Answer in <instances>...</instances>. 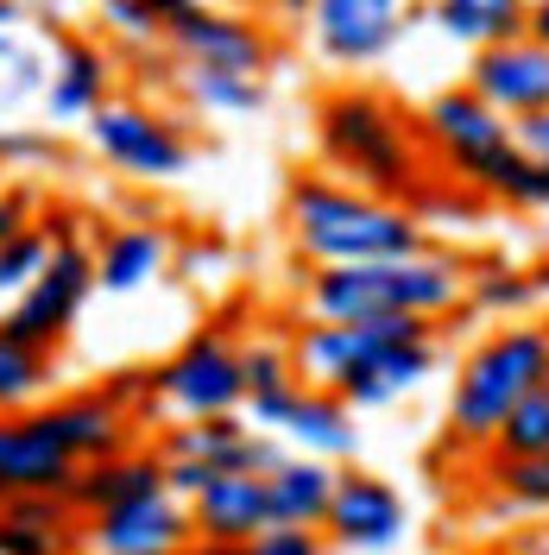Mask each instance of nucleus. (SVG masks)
<instances>
[{
	"label": "nucleus",
	"mask_w": 549,
	"mask_h": 555,
	"mask_svg": "<svg viewBox=\"0 0 549 555\" xmlns=\"http://www.w3.org/2000/svg\"><path fill=\"white\" fill-rule=\"evenodd\" d=\"M291 454H316V461H354L360 454V429H354V411L335 391H316V385H297L284 423L272 429Z\"/></svg>",
	"instance_id": "6ab92c4d"
},
{
	"label": "nucleus",
	"mask_w": 549,
	"mask_h": 555,
	"mask_svg": "<svg viewBox=\"0 0 549 555\" xmlns=\"http://www.w3.org/2000/svg\"><path fill=\"white\" fill-rule=\"evenodd\" d=\"M316 152L329 177L385 203L417 208V196L430 190V152H423L417 120L367 82H342L316 102Z\"/></svg>",
	"instance_id": "f257e3e1"
},
{
	"label": "nucleus",
	"mask_w": 549,
	"mask_h": 555,
	"mask_svg": "<svg viewBox=\"0 0 549 555\" xmlns=\"http://www.w3.org/2000/svg\"><path fill=\"white\" fill-rule=\"evenodd\" d=\"M417 133H423L430 165L448 171V183L474 190L481 203L518 208V190H524L531 158L518 152L512 120L493 114L468 82H455V89H443V95H430V107L417 114Z\"/></svg>",
	"instance_id": "20e7f679"
},
{
	"label": "nucleus",
	"mask_w": 549,
	"mask_h": 555,
	"mask_svg": "<svg viewBox=\"0 0 549 555\" xmlns=\"http://www.w3.org/2000/svg\"><path fill=\"white\" fill-rule=\"evenodd\" d=\"M524 13H531V0H430V26L448 44H468V51L518 38L524 33Z\"/></svg>",
	"instance_id": "b1692460"
},
{
	"label": "nucleus",
	"mask_w": 549,
	"mask_h": 555,
	"mask_svg": "<svg viewBox=\"0 0 549 555\" xmlns=\"http://www.w3.org/2000/svg\"><path fill=\"white\" fill-rule=\"evenodd\" d=\"M544 385V322H506L493 328L448 385V449L486 454L499 423L512 416L518 398H531Z\"/></svg>",
	"instance_id": "39448f33"
},
{
	"label": "nucleus",
	"mask_w": 549,
	"mask_h": 555,
	"mask_svg": "<svg viewBox=\"0 0 549 555\" xmlns=\"http://www.w3.org/2000/svg\"><path fill=\"white\" fill-rule=\"evenodd\" d=\"M259 7H266L272 20H309V7H316V0H259Z\"/></svg>",
	"instance_id": "58836bf2"
},
{
	"label": "nucleus",
	"mask_w": 549,
	"mask_h": 555,
	"mask_svg": "<svg viewBox=\"0 0 549 555\" xmlns=\"http://www.w3.org/2000/svg\"><path fill=\"white\" fill-rule=\"evenodd\" d=\"M537 454H549V385H537L531 398L512 404V416L499 423L486 461H537Z\"/></svg>",
	"instance_id": "7c9ffc66"
},
{
	"label": "nucleus",
	"mask_w": 549,
	"mask_h": 555,
	"mask_svg": "<svg viewBox=\"0 0 549 555\" xmlns=\"http://www.w3.org/2000/svg\"><path fill=\"white\" fill-rule=\"evenodd\" d=\"M246 555H322V530H291V524H266Z\"/></svg>",
	"instance_id": "f704fd0d"
},
{
	"label": "nucleus",
	"mask_w": 549,
	"mask_h": 555,
	"mask_svg": "<svg viewBox=\"0 0 549 555\" xmlns=\"http://www.w3.org/2000/svg\"><path fill=\"white\" fill-rule=\"evenodd\" d=\"M544 291H549V266L518 272V266L486 259V266H474V278H468V304H474V310H486V315H506V322H518V315L531 310Z\"/></svg>",
	"instance_id": "bb28decb"
},
{
	"label": "nucleus",
	"mask_w": 549,
	"mask_h": 555,
	"mask_svg": "<svg viewBox=\"0 0 549 555\" xmlns=\"http://www.w3.org/2000/svg\"><path fill=\"white\" fill-rule=\"evenodd\" d=\"M524 33H531V38L549 51V0H531V13H524Z\"/></svg>",
	"instance_id": "4c0bfd02"
},
{
	"label": "nucleus",
	"mask_w": 549,
	"mask_h": 555,
	"mask_svg": "<svg viewBox=\"0 0 549 555\" xmlns=\"http://www.w3.org/2000/svg\"><path fill=\"white\" fill-rule=\"evenodd\" d=\"M64 152H58V139L38 133V127H0V165L7 171H44V165H58Z\"/></svg>",
	"instance_id": "72a5a7b5"
},
{
	"label": "nucleus",
	"mask_w": 549,
	"mask_h": 555,
	"mask_svg": "<svg viewBox=\"0 0 549 555\" xmlns=\"http://www.w3.org/2000/svg\"><path fill=\"white\" fill-rule=\"evenodd\" d=\"M89 145L102 152V165H114L133 183H177L196 158V139L183 120L158 114L145 102H107L89 114Z\"/></svg>",
	"instance_id": "0eeeda50"
},
{
	"label": "nucleus",
	"mask_w": 549,
	"mask_h": 555,
	"mask_svg": "<svg viewBox=\"0 0 549 555\" xmlns=\"http://www.w3.org/2000/svg\"><path fill=\"white\" fill-rule=\"evenodd\" d=\"M152 492H165V454L127 449V454H107V461L76 467L69 505H76V518H102L114 505H133V499H152Z\"/></svg>",
	"instance_id": "aec40b11"
},
{
	"label": "nucleus",
	"mask_w": 549,
	"mask_h": 555,
	"mask_svg": "<svg viewBox=\"0 0 549 555\" xmlns=\"http://www.w3.org/2000/svg\"><path fill=\"white\" fill-rule=\"evenodd\" d=\"M82 537H89L95 555H171L196 543L190 505L177 492H152V499H133V505H114L102 518H82Z\"/></svg>",
	"instance_id": "ddd939ff"
},
{
	"label": "nucleus",
	"mask_w": 549,
	"mask_h": 555,
	"mask_svg": "<svg viewBox=\"0 0 549 555\" xmlns=\"http://www.w3.org/2000/svg\"><path fill=\"white\" fill-rule=\"evenodd\" d=\"M13 26H26V7L20 0H0V33H13Z\"/></svg>",
	"instance_id": "a19ab883"
},
{
	"label": "nucleus",
	"mask_w": 549,
	"mask_h": 555,
	"mask_svg": "<svg viewBox=\"0 0 549 555\" xmlns=\"http://www.w3.org/2000/svg\"><path fill=\"white\" fill-rule=\"evenodd\" d=\"M89 555H95V550H89Z\"/></svg>",
	"instance_id": "49530a36"
},
{
	"label": "nucleus",
	"mask_w": 549,
	"mask_h": 555,
	"mask_svg": "<svg viewBox=\"0 0 549 555\" xmlns=\"http://www.w3.org/2000/svg\"><path fill=\"white\" fill-rule=\"evenodd\" d=\"M33 423L51 436V449L69 454L76 467L133 449V416H127V404L114 391H76V398H58V404H38Z\"/></svg>",
	"instance_id": "9b49d317"
},
{
	"label": "nucleus",
	"mask_w": 549,
	"mask_h": 555,
	"mask_svg": "<svg viewBox=\"0 0 549 555\" xmlns=\"http://www.w3.org/2000/svg\"><path fill=\"white\" fill-rule=\"evenodd\" d=\"M89 291H95V246L89 241H51L44 272L7 304L0 328L26 347H58L69 335V322L82 315Z\"/></svg>",
	"instance_id": "6e6552de"
},
{
	"label": "nucleus",
	"mask_w": 549,
	"mask_h": 555,
	"mask_svg": "<svg viewBox=\"0 0 549 555\" xmlns=\"http://www.w3.org/2000/svg\"><path fill=\"white\" fill-rule=\"evenodd\" d=\"M544 385H549V322H544Z\"/></svg>",
	"instance_id": "37998d69"
},
{
	"label": "nucleus",
	"mask_w": 549,
	"mask_h": 555,
	"mask_svg": "<svg viewBox=\"0 0 549 555\" xmlns=\"http://www.w3.org/2000/svg\"><path fill=\"white\" fill-rule=\"evenodd\" d=\"M177 95L196 114H259L266 107V76L246 69H203V64H177Z\"/></svg>",
	"instance_id": "a878e982"
},
{
	"label": "nucleus",
	"mask_w": 549,
	"mask_h": 555,
	"mask_svg": "<svg viewBox=\"0 0 549 555\" xmlns=\"http://www.w3.org/2000/svg\"><path fill=\"white\" fill-rule=\"evenodd\" d=\"M165 51L177 64H203V69H246V76H266L278 57L272 33L246 13H228V7H190L165 26Z\"/></svg>",
	"instance_id": "9d476101"
},
{
	"label": "nucleus",
	"mask_w": 549,
	"mask_h": 555,
	"mask_svg": "<svg viewBox=\"0 0 549 555\" xmlns=\"http://www.w3.org/2000/svg\"><path fill=\"white\" fill-rule=\"evenodd\" d=\"M405 7H430V0H405Z\"/></svg>",
	"instance_id": "a18cd8bd"
},
{
	"label": "nucleus",
	"mask_w": 549,
	"mask_h": 555,
	"mask_svg": "<svg viewBox=\"0 0 549 555\" xmlns=\"http://www.w3.org/2000/svg\"><path fill=\"white\" fill-rule=\"evenodd\" d=\"M531 555H549V524L537 530V537H531Z\"/></svg>",
	"instance_id": "79ce46f5"
},
{
	"label": "nucleus",
	"mask_w": 549,
	"mask_h": 555,
	"mask_svg": "<svg viewBox=\"0 0 549 555\" xmlns=\"http://www.w3.org/2000/svg\"><path fill=\"white\" fill-rule=\"evenodd\" d=\"M405 524H411V512H405V492L392 480H379V474H342L335 480V499H329V518H322V530L342 543V550H392L398 537H405Z\"/></svg>",
	"instance_id": "4468645a"
},
{
	"label": "nucleus",
	"mask_w": 549,
	"mask_h": 555,
	"mask_svg": "<svg viewBox=\"0 0 549 555\" xmlns=\"http://www.w3.org/2000/svg\"><path fill=\"white\" fill-rule=\"evenodd\" d=\"M512 139H518V152H524V158H544V165H549V107H544V114L512 120Z\"/></svg>",
	"instance_id": "e433bc0d"
},
{
	"label": "nucleus",
	"mask_w": 549,
	"mask_h": 555,
	"mask_svg": "<svg viewBox=\"0 0 549 555\" xmlns=\"http://www.w3.org/2000/svg\"><path fill=\"white\" fill-rule=\"evenodd\" d=\"M44 76H51V57L38 51L33 38L20 33H0V114H13V107L26 102H44Z\"/></svg>",
	"instance_id": "c756f323"
},
{
	"label": "nucleus",
	"mask_w": 549,
	"mask_h": 555,
	"mask_svg": "<svg viewBox=\"0 0 549 555\" xmlns=\"http://www.w3.org/2000/svg\"><path fill=\"white\" fill-rule=\"evenodd\" d=\"M76 461L51 449V436L33 423V411L0 416V499L20 492H69Z\"/></svg>",
	"instance_id": "a211bd4d"
},
{
	"label": "nucleus",
	"mask_w": 549,
	"mask_h": 555,
	"mask_svg": "<svg viewBox=\"0 0 549 555\" xmlns=\"http://www.w3.org/2000/svg\"><path fill=\"white\" fill-rule=\"evenodd\" d=\"M436 360H443V347H436V322H430L417 335H398L392 347H379L335 398H347V411H385V404L411 398L417 385L436 373Z\"/></svg>",
	"instance_id": "dca6fc26"
},
{
	"label": "nucleus",
	"mask_w": 549,
	"mask_h": 555,
	"mask_svg": "<svg viewBox=\"0 0 549 555\" xmlns=\"http://www.w3.org/2000/svg\"><path fill=\"white\" fill-rule=\"evenodd\" d=\"M165 266H171V234H165V228H145V221L114 228V234L95 246V284L114 291V297L145 291L152 278H165Z\"/></svg>",
	"instance_id": "5701e85b"
},
{
	"label": "nucleus",
	"mask_w": 549,
	"mask_h": 555,
	"mask_svg": "<svg viewBox=\"0 0 549 555\" xmlns=\"http://www.w3.org/2000/svg\"><path fill=\"white\" fill-rule=\"evenodd\" d=\"M411 13L417 7H405V0H316L304 33L309 51L329 69H373L405 44Z\"/></svg>",
	"instance_id": "1a4fd4ad"
},
{
	"label": "nucleus",
	"mask_w": 549,
	"mask_h": 555,
	"mask_svg": "<svg viewBox=\"0 0 549 555\" xmlns=\"http://www.w3.org/2000/svg\"><path fill=\"white\" fill-rule=\"evenodd\" d=\"M26 228H33V196L20 183H0V246L13 234H26Z\"/></svg>",
	"instance_id": "c9c22d12"
},
{
	"label": "nucleus",
	"mask_w": 549,
	"mask_h": 555,
	"mask_svg": "<svg viewBox=\"0 0 549 555\" xmlns=\"http://www.w3.org/2000/svg\"><path fill=\"white\" fill-rule=\"evenodd\" d=\"M152 379V404H165L177 423H203V416H234L246 404V366H241V341L228 328H203L177 347L165 366L145 373Z\"/></svg>",
	"instance_id": "423d86ee"
},
{
	"label": "nucleus",
	"mask_w": 549,
	"mask_h": 555,
	"mask_svg": "<svg viewBox=\"0 0 549 555\" xmlns=\"http://www.w3.org/2000/svg\"><path fill=\"white\" fill-rule=\"evenodd\" d=\"M335 461H316V454H284L272 474H266V505H272V524H291V530H322L329 518V499H335Z\"/></svg>",
	"instance_id": "4be33fe9"
},
{
	"label": "nucleus",
	"mask_w": 549,
	"mask_h": 555,
	"mask_svg": "<svg viewBox=\"0 0 549 555\" xmlns=\"http://www.w3.org/2000/svg\"><path fill=\"white\" fill-rule=\"evenodd\" d=\"M145 7H152V13H158V26H171L177 13H190V7H196V0H145Z\"/></svg>",
	"instance_id": "ea45409f"
},
{
	"label": "nucleus",
	"mask_w": 549,
	"mask_h": 555,
	"mask_svg": "<svg viewBox=\"0 0 549 555\" xmlns=\"http://www.w3.org/2000/svg\"><path fill=\"white\" fill-rule=\"evenodd\" d=\"M241 366H246V411H253V429H278L284 411H291V398H297L291 341H246Z\"/></svg>",
	"instance_id": "393cba45"
},
{
	"label": "nucleus",
	"mask_w": 549,
	"mask_h": 555,
	"mask_svg": "<svg viewBox=\"0 0 549 555\" xmlns=\"http://www.w3.org/2000/svg\"><path fill=\"white\" fill-rule=\"evenodd\" d=\"M102 26H107V38H120L127 51L165 44V26H158V13H152L145 0H102Z\"/></svg>",
	"instance_id": "473e14b6"
},
{
	"label": "nucleus",
	"mask_w": 549,
	"mask_h": 555,
	"mask_svg": "<svg viewBox=\"0 0 549 555\" xmlns=\"http://www.w3.org/2000/svg\"><path fill=\"white\" fill-rule=\"evenodd\" d=\"M468 278L474 266L436 246L411 259H373V266H316L304 284V315L309 322H379V315L443 322L468 304Z\"/></svg>",
	"instance_id": "7ed1b4c3"
},
{
	"label": "nucleus",
	"mask_w": 549,
	"mask_h": 555,
	"mask_svg": "<svg viewBox=\"0 0 549 555\" xmlns=\"http://www.w3.org/2000/svg\"><path fill=\"white\" fill-rule=\"evenodd\" d=\"M51 379H58L51 347H26V341H13V335L0 328V416L33 411L38 398L51 391Z\"/></svg>",
	"instance_id": "cd10ccee"
},
{
	"label": "nucleus",
	"mask_w": 549,
	"mask_h": 555,
	"mask_svg": "<svg viewBox=\"0 0 549 555\" xmlns=\"http://www.w3.org/2000/svg\"><path fill=\"white\" fill-rule=\"evenodd\" d=\"M266 524H272V505H266V480L259 474H208L190 492V530H196V543L246 550Z\"/></svg>",
	"instance_id": "2eb2a0df"
},
{
	"label": "nucleus",
	"mask_w": 549,
	"mask_h": 555,
	"mask_svg": "<svg viewBox=\"0 0 549 555\" xmlns=\"http://www.w3.org/2000/svg\"><path fill=\"white\" fill-rule=\"evenodd\" d=\"M44 259H51V234L44 228H26V234H13V241L0 246V304H13L44 272Z\"/></svg>",
	"instance_id": "2f4dec72"
},
{
	"label": "nucleus",
	"mask_w": 549,
	"mask_h": 555,
	"mask_svg": "<svg viewBox=\"0 0 549 555\" xmlns=\"http://www.w3.org/2000/svg\"><path fill=\"white\" fill-rule=\"evenodd\" d=\"M171 555H208V550H203V543H190V550H171Z\"/></svg>",
	"instance_id": "c03bdc74"
},
{
	"label": "nucleus",
	"mask_w": 549,
	"mask_h": 555,
	"mask_svg": "<svg viewBox=\"0 0 549 555\" xmlns=\"http://www.w3.org/2000/svg\"><path fill=\"white\" fill-rule=\"evenodd\" d=\"M107 102H114V51L95 38H58L51 76H44V107L58 120H89Z\"/></svg>",
	"instance_id": "f3484780"
},
{
	"label": "nucleus",
	"mask_w": 549,
	"mask_h": 555,
	"mask_svg": "<svg viewBox=\"0 0 549 555\" xmlns=\"http://www.w3.org/2000/svg\"><path fill=\"white\" fill-rule=\"evenodd\" d=\"M76 530H82V518H76L69 492L0 499V555H69Z\"/></svg>",
	"instance_id": "412c9836"
},
{
	"label": "nucleus",
	"mask_w": 549,
	"mask_h": 555,
	"mask_svg": "<svg viewBox=\"0 0 549 555\" xmlns=\"http://www.w3.org/2000/svg\"><path fill=\"white\" fill-rule=\"evenodd\" d=\"M468 89L493 114H506V120L544 114L549 107V51L531 33L506 38V44H486V51H474V64H468Z\"/></svg>",
	"instance_id": "f8f14e48"
},
{
	"label": "nucleus",
	"mask_w": 549,
	"mask_h": 555,
	"mask_svg": "<svg viewBox=\"0 0 549 555\" xmlns=\"http://www.w3.org/2000/svg\"><path fill=\"white\" fill-rule=\"evenodd\" d=\"M284 228L309 266H373V259H411L430 246L417 208L367 196L342 177H297L284 190Z\"/></svg>",
	"instance_id": "f03ea898"
},
{
	"label": "nucleus",
	"mask_w": 549,
	"mask_h": 555,
	"mask_svg": "<svg viewBox=\"0 0 549 555\" xmlns=\"http://www.w3.org/2000/svg\"><path fill=\"white\" fill-rule=\"evenodd\" d=\"M493 512L506 518H549V454L537 461H486Z\"/></svg>",
	"instance_id": "c85d7f7f"
}]
</instances>
